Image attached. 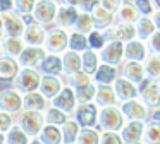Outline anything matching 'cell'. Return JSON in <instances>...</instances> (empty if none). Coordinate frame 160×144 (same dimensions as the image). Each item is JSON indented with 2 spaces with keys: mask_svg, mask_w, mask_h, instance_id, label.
I'll use <instances>...</instances> for the list:
<instances>
[{
  "mask_svg": "<svg viewBox=\"0 0 160 144\" xmlns=\"http://www.w3.org/2000/svg\"><path fill=\"white\" fill-rule=\"evenodd\" d=\"M128 118L122 113L121 105H112L100 108V118H98V127L103 132H121L122 127L126 125Z\"/></svg>",
  "mask_w": 160,
  "mask_h": 144,
  "instance_id": "obj_1",
  "label": "cell"
},
{
  "mask_svg": "<svg viewBox=\"0 0 160 144\" xmlns=\"http://www.w3.org/2000/svg\"><path fill=\"white\" fill-rule=\"evenodd\" d=\"M42 72L40 69L35 67H21L18 77L11 82L12 88H16L18 91H21L22 94H28V93L38 91L40 89V82H42Z\"/></svg>",
  "mask_w": 160,
  "mask_h": 144,
  "instance_id": "obj_2",
  "label": "cell"
},
{
  "mask_svg": "<svg viewBox=\"0 0 160 144\" xmlns=\"http://www.w3.org/2000/svg\"><path fill=\"white\" fill-rule=\"evenodd\" d=\"M16 123L28 134L29 137H38L42 129L45 127V113L33 112V110H22L16 115Z\"/></svg>",
  "mask_w": 160,
  "mask_h": 144,
  "instance_id": "obj_3",
  "label": "cell"
},
{
  "mask_svg": "<svg viewBox=\"0 0 160 144\" xmlns=\"http://www.w3.org/2000/svg\"><path fill=\"white\" fill-rule=\"evenodd\" d=\"M69 29H64V27L59 26H52L48 27V34H47V41L43 45L48 53H57L62 55L69 50Z\"/></svg>",
  "mask_w": 160,
  "mask_h": 144,
  "instance_id": "obj_4",
  "label": "cell"
},
{
  "mask_svg": "<svg viewBox=\"0 0 160 144\" xmlns=\"http://www.w3.org/2000/svg\"><path fill=\"white\" fill-rule=\"evenodd\" d=\"M60 7V0H38L33 10V17L36 22L43 24L47 27L55 26V17Z\"/></svg>",
  "mask_w": 160,
  "mask_h": 144,
  "instance_id": "obj_5",
  "label": "cell"
},
{
  "mask_svg": "<svg viewBox=\"0 0 160 144\" xmlns=\"http://www.w3.org/2000/svg\"><path fill=\"white\" fill-rule=\"evenodd\" d=\"M22 103H24V94L16 88L7 86L0 89V110L18 115L22 112Z\"/></svg>",
  "mask_w": 160,
  "mask_h": 144,
  "instance_id": "obj_6",
  "label": "cell"
},
{
  "mask_svg": "<svg viewBox=\"0 0 160 144\" xmlns=\"http://www.w3.org/2000/svg\"><path fill=\"white\" fill-rule=\"evenodd\" d=\"M50 103H52V106L60 108L62 112H66L67 115H71V117H74L78 106H79V101H78V96H76V89H74L72 86H69L67 82L62 88V91H60Z\"/></svg>",
  "mask_w": 160,
  "mask_h": 144,
  "instance_id": "obj_7",
  "label": "cell"
},
{
  "mask_svg": "<svg viewBox=\"0 0 160 144\" xmlns=\"http://www.w3.org/2000/svg\"><path fill=\"white\" fill-rule=\"evenodd\" d=\"M138 91H139V98L148 105L150 110L160 106V81L146 77L143 82L138 84Z\"/></svg>",
  "mask_w": 160,
  "mask_h": 144,
  "instance_id": "obj_8",
  "label": "cell"
},
{
  "mask_svg": "<svg viewBox=\"0 0 160 144\" xmlns=\"http://www.w3.org/2000/svg\"><path fill=\"white\" fill-rule=\"evenodd\" d=\"M103 33H105V38H107V43L108 41H122V43H128V41L138 38L134 24L119 22V21L115 24H112L110 27L103 29Z\"/></svg>",
  "mask_w": 160,
  "mask_h": 144,
  "instance_id": "obj_9",
  "label": "cell"
},
{
  "mask_svg": "<svg viewBox=\"0 0 160 144\" xmlns=\"http://www.w3.org/2000/svg\"><path fill=\"white\" fill-rule=\"evenodd\" d=\"M122 108V113L128 120H150V112L152 110L148 108L145 101L141 98H134V99H129V101H124V103H119Z\"/></svg>",
  "mask_w": 160,
  "mask_h": 144,
  "instance_id": "obj_10",
  "label": "cell"
},
{
  "mask_svg": "<svg viewBox=\"0 0 160 144\" xmlns=\"http://www.w3.org/2000/svg\"><path fill=\"white\" fill-rule=\"evenodd\" d=\"M102 64H108L114 67H121L126 60V50L122 41H108L100 51Z\"/></svg>",
  "mask_w": 160,
  "mask_h": 144,
  "instance_id": "obj_11",
  "label": "cell"
},
{
  "mask_svg": "<svg viewBox=\"0 0 160 144\" xmlns=\"http://www.w3.org/2000/svg\"><path fill=\"white\" fill-rule=\"evenodd\" d=\"M74 118L81 123V127H98V118H100V106L95 101L91 103H81L78 106Z\"/></svg>",
  "mask_w": 160,
  "mask_h": 144,
  "instance_id": "obj_12",
  "label": "cell"
},
{
  "mask_svg": "<svg viewBox=\"0 0 160 144\" xmlns=\"http://www.w3.org/2000/svg\"><path fill=\"white\" fill-rule=\"evenodd\" d=\"M0 19H2V24H4L5 36H22L24 34L26 22L19 12H16V10L5 12L0 16Z\"/></svg>",
  "mask_w": 160,
  "mask_h": 144,
  "instance_id": "obj_13",
  "label": "cell"
},
{
  "mask_svg": "<svg viewBox=\"0 0 160 144\" xmlns=\"http://www.w3.org/2000/svg\"><path fill=\"white\" fill-rule=\"evenodd\" d=\"M124 50H126V60H136V62H145L150 57V46L148 41H143L139 38L124 43Z\"/></svg>",
  "mask_w": 160,
  "mask_h": 144,
  "instance_id": "obj_14",
  "label": "cell"
},
{
  "mask_svg": "<svg viewBox=\"0 0 160 144\" xmlns=\"http://www.w3.org/2000/svg\"><path fill=\"white\" fill-rule=\"evenodd\" d=\"M64 86H66V77H64V75H47V74H43L38 91L42 93V94H45L47 98L52 101V99L62 91Z\"/></svg>",
  "mask_w": 160,
  "mask_h": 144,
  "instance_id": "obj_15",
  "label": "cell"
},
{
  "mask_svg": "<svg viewBox=\"0 0 160 144\" xmlns=\"http://www.w3.org/2000/svg\"><path fill=\"white\" fill-rule=\"evenodd\" d=\"M121 75L126 79H129L134 84H139L146 79V69L145 62H136V60H124V64L121 65Z\"/></svg>",
  "mask_w": 160,
  "mask_h": 144,
  "instance_id": "obj_16",
  "label": "cell"
},
{
  "mask_svg": "<svg viewBox=\"0 0 160 144\" xmlns=\"http://www.w3.org/2000/svg\"><path fill=\"white\" fill-rule=\"evenodd\" d=\"M47 34H48V27L40 22H33L26 26L22 38L28 46H43L47 41Z\"/></svg>",
  "mask_w": 160,
  "mask_h": 144,
  "instance_id": "obj_17",
  "label": "cell"
},
{
  "mask_svg": "<svg viewBox=\"0 0 160 144\" xmlns=\"http://www.w3.org/2000/svg\"><path fill=\"white\" fill-rule=\"evenodd\" d=\"M145 127H146V122H143V120H128L121 130V136L124 139V142L132 144V142H138V141H143Z\"/></svg>",
  "mask_w": 160,
  "mask_h": 144,
  "instance_id": "obj_18",
  "label": "cell"
},
{
  "mask_svg": "<svg viewBox=\"0 0 160 144\" xmlns=\"http://www.w3.org/2000/svg\"><path fill=\"white\" fill-rule=\"evenodd\" d=\"M114 89H115V94H117L119 103H124V101H129V99L139 98L138 84L131 82L129 79L122 77V75L114 82Z\"/></svg>",
  "mask_w": 160,
  "mask_h": 144,
  "instance_id": "obj_19",
  "label": "cell"
},
{
  "mask_svg": "<svg viewBox=\"0 0 160 144\" xmlns=\"http://www.w3.org/2000/svg\"><path fill=\"white\" fill-rule=\"evenodd\" d=\"M48 51L45 50L43 46H26L24 51L21 53V57L18 58L21 67H35L38 69L42 60L47 57Z\"/></svg>",
  "mask_w": 160,
  "mask_h": 144,
  "instance_id": "obj_20",
  "label": "cell"
},
{
  "mask_svg": "<svg viewBox=\"0 0 160 144\" xmlns=\"http://www.w3.org/2000/svg\"><path fill=\"white\" fill-rule=\"evenodd\" d=\"M121 77V69L108 64H102L93 74V82L98 86H114V82Z\"/></svg>",
  "mask_w": 160,
  "mask_h": 144,
  "instance_id": "obj_21",
  "label": "cell"
},
{
  "mask_svg": "<svg viewBox=\"0 0 160 144\" xmlns=\"http://www.w3.org/2000/svg\"><path fill=\"white\" fill-rule=\"evenodd\" d=\"M78 16H79V9H78V7L66 5V3H60L59 12H57V17H55V26L72 31L74 22H76Z\"/></svg>",
  "mask_w": 160,
  "mask_h": 144,
  "instance_id": "obj_22",
  "label": "cell"
},
{
  "mask_svg": "<svg viewBox=\"0 0 160 144\" xmlns=\"http://www.w3.org/2000/svg\"><path fill=\"white\" fill-rule=\"evenodd\" d=\"M19 70H21V64L18 58L4 55L0 58V82H12L18 77Z\"/></svg>",
  "mask_w": 160,
  "mask_h": 144,
  "instance_id": "obj_23",
  "label": "cell"
},
{
  "mask_svg": "<svg viewBox=\"0 0 160 144\" xmlns=\"http://www.w3.org/2000/svg\"><path fill=\"white\" fill-rule=\"evenodd\" d=\"M52 105L50 99L40 91H33L24 94V103H22V110H33V112H42L45 113L48 106Z\"/></svg>",
  "mask_w": 160,
  "mask_h": 144,
  "instance_id": "obj_24",
  "label": "cell"
},
{
  "mask_svg": "<svg viewBox=\"0 0 160 144\" xmlns=\"http://www.w3.org/2000/svg\"><path fill=\"white\" fill-rule=\"evenodd\" d=\"M40 72L47 75H64V65H62V55L57 53H47V57L40 64Z\"/></svg>",
  "mask_w": 160,
  "mask_h": 144,
  "instance_id": "obj_25",
  "label": "cell"
},
{
  "mask_svg": "<svg viewBox=\"0 0 160 144\" xmlns=\"http://www.w3.org/2000/svg\"><path fill=\"white\" fill-rule=\"evenodd\" d=\"M62 65H64V77L74 74L78 70H83V55L74 50H67L62 53Z\"/></svg>",
  "mask_w": 160,
  "mask_h": 144,
  "instance_id": "obj_26",
  "label": "cell"
},
{
  "mask_svg": "<svg viewBox=\"0 0 160 144\" xmlns=\"http://www.w3.org/2000/svg\"><path fill=\"white\" fill-rule=\"evenodd\" d=\"M38 139L43 144H64V134L62 127L52 125V123H45L42 132L38 134Z\"/></svg>",
  "mask_w": 160,
  "mask_h": 144,
  "instance_id": "obj_27",
  "label": "cell"
},
{
  "mask_svg": "<svg viewBox=\"0 0 160 144\" xmlns=\"http://www.w3.org/2000/svg\"><path fill=\"white\" fill-rule=\"evenodd\" d=\"M2 45H4L5 55L14 57V58L21 57V53L24 51V48L28 46L22 36H5L4 40H2Z\"/></svg>",
  "mask_w": 160,
  "mask_h": 144,
  "instance_id": "obj_28",
  "label": "cell"
},
{
  "mask_svg": "<svg viewBox=\"0 0 160 144\" xmlns=\"http://www.w3.org/2000/svg\"><path fill=\"white\" fill-rule=\"evenodd\" d=\"M91 14H93V17H95V26H97V29H107V27H110L112 24L117 22L115 14L110 12V10H107L102 5H97L93 10H91Z\"/></svg>",
  "mask_w": 160,
  "mask_h": 144,
  "instance_id": "obj_29",
  "label": "cell"
},
{
  "mask_svg": "<svg viewBox=\"0 0 160 144\" xmlns=\"http://www.w3.org/2000/svg\"><path fill=\"white\" fill-rule=\"evenodd\" d=\"M95 103H97L100 108L119 105V99H117V94H115L114 86H98L97 96H95Z\"/></svg>",
  "mask_w": 160,
  "mask_h": 144,
  "instance_id": "obj_30",
  "label": "cell"
},
{
  "mask_svg": "<svg viewBox=\"0 0 160 144\" xmlns=\"http://www.w3.org/2000/svg\"><path fill=\"white\" fill-rule=\"evenodd\" d=\"M119 22H129V24H136V21L141 17V14L138 12L134 2L132 0H124V3L121 5V9L115 14Z\"/></svg>",
  "mask_w": 160,
  "mask_h": 144,
  "instance_id": "obj_31",
  "label": "cell"
},
{
  "mask_svg": "<svg viewBox=\"0 0 160 144\" xmlns=\"http://www.w3.org/2000/svg\"><path fill=\"white\" fill-rule=\"evenodd\" d=\"M136 33H138V38L143 41H148L152 38V34L157 31V26L153 22V19L150 16H141L138 21H136Z\"/></svg>",
  "mask_w": 160,
  "mask_h": 144,
  "instance_id": "obj_32",
  "label": "cell"
},
{
  "mask_svg": "<svg viewBox=\"0 0 160 144\" xmlns=\"http://www.w3.org/2000/svg\"><path fill=\"white\" fill-rule=\"evenodd\" d=\"M83 55V70L88 72L90 75H93L95 72L98 70V67L102 65V57H100V51L97 50H86Z\"/></svg>",
  "mask_w": 160,
  "mask_h": 144,
  "instance_id": "obj_33",
  "label": "cell"
},
{
  "mask_svg": "<svg viewBox=\"0 0 160 144\" xmlns=\"http://www.w3.org/2000/svg\"><path fill=\"white\" fill-rule=\"evenodd\" d=\"M81 123L78 122L74 117H71L66 123L62 125V134H64V144H72L78 141L79 137V132H81Z\"/></svg>",
  "mask_w": 160,
  "mask_h": 144,
  "instance_id": "obj_34",
  "label": "cell"
},
{
  "mask_svg": "<svg viewBox=\"0 0 160 144\" xmlns=\"http://www.w3.org/2000/svg\"><path fill=\"white\" fill-rule=\"evenodd\" d=\"M102 132H103V130H102L100 127H83L76 144H100Z\"/></svg>",
  "mask_w": 160,
  "mask_h": 144,
  "instance_id": "obj_35",
  "label": "cell"
},
{
  "mask_svg": "<svg viewBox=\"0 0 160 144\" xmlns=\"http://www.w3.org/2000/svg\"><path fill=\"white\" fill-rule=\"evenodd\" d=\"M95 17L91 12H86V10H79V16H78L76 22H74L72 31H79V33L88 34L90 31L95 29Z\"/></svg>",
  "mask_w": 160,
  "mask_h": 144,
  "instance_id": "obj_36",
  "label": "cell"
},
{
  "mask_svg": "<svg viewBox=\"0 0 160 144\" xmlns=\"http://www.w3.org/2000/svg\"><path fill=\"white\" fill-rule=\"evenodd\" d=\"M69 50H74L78 53H84L90 50V43H88V34L79 33V31H71L69 34Z\"/></svg>",
  "mask_w": 160,
  "mask_h": 144,
  "instance_id": "obj_37",
  "label": "cell"
},
{
  "mask_svg": "<svg viewBox=\"0 0 160 144\" xmlns=\"http://www.w3.org/2000/svg\"><path fill=\"white\" fill-rule=\"evenodd\" d=\"M69 118H71V115H67L66 112H62L60 108H55V106H52V105H50L48 110L45 112V122L47 123H52V125L62 127Z\"/></svg>",
  "mask_w": 160,
  "mask_h": 144,
  "instance_id": "obj_38",
  "label": "cell"
},
{
  "mask_svg": "<svg viewBox=\"0 0 160 144\" xmlns=\"http://www.w3.org/2000/svg\"><path fill=\"white\" fill-rule=\"evenodd\" d=\"M5 139H7V144H29V141H31L33 137H29L28 134L16 123V125L5 134Z\"/></svg>",
  "mask_w": 160,
  "mask_h": 144,
  "instance_id": "obj_39",
  "label": "cell"
},
{
  "mask_svg": "<svg viewBox=\"0 0 160 144\" xmlns=\"http://www.w3.org/2000/svg\"><path fill=\"white\" fill-rule=\"evenodd\" d=\"M145 69H146V77L160 81V55L150 53V57L145 60Z\"/></svg>",
  "mask_w": 160,
  "mask_h": 144,
  "instance_id": "obj_40",
  "label": "cell"
},
{
  "mask_svg": "<svg viewBox=\"0 0 160 144\" xmlns=\"http://www.w3.org/2000/svg\"><path fill=\"white\" fill-rule=\"evenodd\" d=\"M143 141H146L148 144H160V122H155V120H146Z\"/></svg>",
  "mask_w": 160,
  "mask_h": 144,
  "instance_id": "obj_41",
  "label": "cell"
},
{
  "mask_svg": "<svg viewBox=\"0 0 160 144\" xmlns=\"http://www.w3.org/2000/svg\"><path fill=\"white\" fill-rule=\"evenodd\" d=\"M97 89H98V84H95V82H90V84H86V86L78 88L76 89V96H78L79 105H81V103H91V101H95Z\"/></svg>",
  "mask_w": 160,
  "mask_h": 144,
  "instance_id": "obj_42",
  "label": "cell"
},
{
  "mask_svg": "<svg viewBox=\"0 0 160 144\" xmlns=\"http://www.w3.org/2000/svg\"><path fill=\"white\" fill-rule=\"evenodd\" d=\"M66 82L69 86H72L74 89H78V88H81V86H86V84H90V82H93V75H90L84 70H78V72H74V74L67 75Z\"/></svg>",
  "mask_w": 160,
  "mask_h": 144,
  "instance_id": "obj_43",
  "label": "cell"
},
{
  "mask_svg": "<svg viewBox=\"0 0 160 144\" xmlns=\"http://www.w3.org/2000/svg\"><path fill=\"white\" fill-rule=\"evenodd\" d=\"M88 43H90L91 50H97V51L103 50V46L107 45V38H105L103 29H97L95 27L93 31H90L88 33Z\"/></svg>",
  "mask_w": 160,
  "mask_h": 144,
  "instance_id": "obj_44",
  "label": "cell"
},
{
  "mask_svg": "<svg viewBox=\"0 0 160 144\" xmlns=\"http://www.w3.org/2000/svg\"><path fill=\"white\" fill-rule=\"evenodd\" d=\"M36 2L38 0H14V10L19 12L21 16H26V14H33L36 7Z\"/></svg>",
  "mask_w": 160,
  "mask_h": 144,
  "instance_id": "obj_45",
  "label": "cell"
},
{
  "mask_svg": "<svg viewBox=\"0 0 160 144\" xmlns=\"http://www.w3.org/2000/svg\"><path fill=\"white\" fill-rule=\"evenodd\" d=\"M16 125V115L9 112H4V110H0V132L7 134L12 127Z\"/></svg>",
  "mask_w": 160,
  "mask_h": 144,
  "instance_id": "obj_46",
  "label": "cell"
},
{
  "mask_svg": "<svg viewBox=\"0 0 160 144\" xmlns=\"http://www.w3.org/2000/svg\"><path fill=\"white\" fill-rule=\"evenodd\" d=\"M132 2H134L136 9H138V12L141 14V16H150L152 17L153 14H155V10H157L153 0H132Z\"/></svg>",
  "mask_w": 160,
  "mask_h": 144,
  "instance_id": "obj_47",
  "label": "cell"
},
{
  "mask_svg": "<svg viewBox=\"0 0 160 144\" xmlns=\"http://www.w3.org/2000/svg\"><path fill=\"white\" fill-rule=\"evenodd\" d=\"M100 144H126L121 132H102Z\"/></svg>",
  "mask_w": 160,
  "mask_h": 144,
  "instance_id": "obj_48",
  "label": "cell"
},
{
  "mask_svg": "<svg viewBox=\"0 0 160 144\" xmlns=\"http://www.w3.org/2000/svg\"><path fill=\"white\" fill-rule=\"evenodd\" d=\"M148 46H150V51H152V53L160 55V29H157L155 33L152 34V38L148 40Z\"/></svg>",
  "mask_w": 160,
  "mask_h": 144,
  "instance_id": "obj_49",
  "label": "cell"
},
{
  "mask_svg": "<svg viewBox=\"0 0 160 144\" xmlns=\"http://www.w3.org/2000/svg\"><path fill=\"white\" fill-rule=\"evenodd\" d=\"M122 3H124V0H100V5L114 14H117V10L121 9Z\"/></svg>",
  "mask_w": 160,
  "mask_h": 144,
  "instance_id": "obj_50",
  "label": "cell"
},
{
  "mask_svg": "<svg viewBox=\"0 0 160 144\" xmlns=\"http://www.w3.org/2000/svg\"><path fill=\"white\" fill-rule=\"evenodd\" d=\"M97 5H100V0H79V10H86V12H91Z\"/></svg>",
  "mask_w": 160,
  "mask_h": 144,
  "instance_id": "obj_51",
  "label": "cell"
},
{
  "mask_svg": "<svg viewBox=\"0 0 160 144\" xmlns=\"http://www.w3.org/2000/svg\"><path fill=\"white\" fill-rule=\"evenodd\" d=\"M14 10V0H0V16Z\"/></svg>",
  "mask_w": 160,
  "mask_h": 144,
  "instance_id": "obj_52",
  "label": "cell"
},
{
  "mask_svg": "<svg viewBox=\"0 0 160 144\" xmlns=\"http://www.w3.org/2000/svg\"><path fill=\"white\" fill-rule=\"evenodd\" d=\"M150 120L160 122V106H158V108H153L152 112H150Z\"/></svg>",
  "mask_w": 160,
  "mask_h": 144,
  "instance_id": "obj_53",
  "label": "cell"
},
{
  "mask_svg": "<svg viewBox=\"0 0 160 144\" xmlns=\"http://www.w3.org/2000/svg\"><path fill=\"white\" fill-rule=\"evenodd\" d=\"M152 19H153V22H155L157 29H160V9H157V10H155V14L152 16Z\"/></svg>",
  "mask_w": 160,
  "mask_h": 144,
  "instance_id": "obj_54",
  "label": "cell"
},
{
  "mask_svg": "<svg viewBox=\"0 0 160 144\" xmlns=\"http://www.w3.org/2000/svg\"><path fill=\"white\" fill-rule=\"evenodd\" d=\"M22 19H24L26 26H28V24H33V22H36V21H35V17H33V14H26V16H22Z\"/></svg>",
  "mask_w": 160,
  "mask_h": 144,
  "instance_id": "obj_55",
  "label": "cell"
},
{
  "mask_svg": "<svg viewBox=\"0 0 160 144\" xmlns=\"http://www.w3.org/2000/svg\"><path fill=\"white\" fill-rule=\"evenodd\" d=\"M60 3H66V5L78 7V5H79V0H60ZM78 9H79V7H78Z\"/></svg>",
  "mask_w": 160,
  "mask_h": 144,
  "instance_id": "obj_56",
  "label": "cell"
},
{
  "mask_svg": "<svg viewBox=\"0 0 160 144\" xmlns=\"http://www.w3.org/2000/svg\"><path fill=\"white\" fill-rule=\"evenodd\" d=\"M5 38V31H4V24H2V19H0V41Z\"/></svg>",
  "mask_w": 160,
  "mask_h": 144,
  "instance_id": "obj_57",
  "label": "cell"
},
{
  "mask_svg": "<svg viewBox=\"0 0 160 144\" xmlns=\"http://www.w3.org/2000/svg\"><path fill=\"white\" fill-rule=\"evenodd\" d=\"M0 144H7V139H5L4 132H0Z\"/></svg>",
  "mask_w": 160,
  "mask_h": 144,
  "instance_id": "obj_58",
  "label": "cell"
},
{
  "mask_svg": "<svg viewBox=\"0 0 160 144\" xmlns=\"http://www.w3.org/2000/svg\"><path fill=\"white\" fill-rule=\"evenodd\" d=\"M29 144H43V142H42V141L38 139V137H33V139L29 141Z\"/></svg>",
  "mask_w": 160,
  "mask_h": 144,
  "instance_id": "obj_59",
  "label": "cell"
},
{
  "mask_svg": "<svg viewBox=\"0 0 160 144\" xmlns=\"http://www.w3.org/2000/svg\"><path fill=\"white\" fill-rule=\"evenodd\" d=\"M5 55V51H4V45H2V41H0V58Z\"/></svg>",
  "mask_w": 160,
  "mask_h": 144,
  "instance_id": "obj_60",
  "label": "cell"
},
{
  "mask_svg": "<svg viewBox=\"0 0 160 144\" xmlns=\"http://www.w3.org/2000/svg\"><path fill=\"white\" fill-rule=\"evenodd\" d=\"M153 3H155L157 9H160V0H153Z\"/></svg>",
  "mask_w": 160,
  "mask_h": 144,
  "instance_id": "obj_61",
  "label": "cell"
},
{
  "mask_svg": "<svg viewBox=\"0 0 160 144\" xmlns=\"http://www.w3.org/2000/svg\"><path fill=\"white\" fill-rule=\"evenodd\" d=\"M132 144H148L146 141H138V142H132Z\"/></svg>",
  "mask_w": 160,
  "mask_h": 144,
  "instance_id": "obj_62",
  "label": "cell"
},
{
  "mask_svg": "<svg viewBox=\"0 0 160 144\" xmlns=\"http://www.w3.org/2000/svg\"><path fill=\"white\" fill-rule=\"evenodd\" d=\"M72 144H76V142H72Z\"/></svg>",
  "mask_w": 160,
  "mask_h": 144,
  "instance_id": "obj_63",
  "label": "cell"
}]
</instances>
